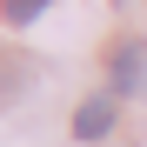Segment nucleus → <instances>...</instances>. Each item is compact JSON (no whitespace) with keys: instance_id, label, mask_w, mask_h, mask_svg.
<instances>
[{"instance_id":"1","label":"nucleus","mask_w":147,"mask_h":147,"mask_svg":"<svg viewBox=\"0 0 147 147\" xmlns=\"http://www.w3.org/2000/svg\"><path fill=\"white\" fill-rule=\"evenodd\" d=\"M114 120H120V94H94L74 107V140H107Z\"/></svg>"},{"instance_id":"2","label":"nucleus","mask_w":147,"mask_h":147,"mask_svg":"<svg viewBox=\"0 0 147 147\" xmlns=\"http://www.w3.org/2000/svg\"><path fill=\"white\" fill-rule=\"evenodd\" d=\"M140 80H147V47H120L114 54V94H140Z\"/></svg>"},{"instance_id":"3","label":"nucleus","mask_w":147,"mask_h":147,"mask_svg":"<svg viewBox=\"0 0 147 147\" xmlns=\"http://www.w3.org/2000/svg\"><path fill=\"white\" fill-rule=\"evenodd\" d=\"M40 13H47V0H0V20H7V27H27Z\"/></svg>"}]
</instances>
